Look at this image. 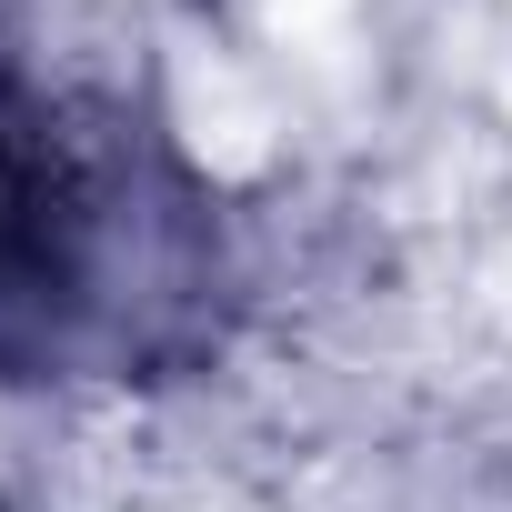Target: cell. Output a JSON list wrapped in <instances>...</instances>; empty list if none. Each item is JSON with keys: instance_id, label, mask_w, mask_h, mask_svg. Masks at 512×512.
<instances>
[{"instance_id": "6da1fadb", "label": "cell", "mask_w": 512, "mask_h": 512, "mask_svg": "<svg viewBox=\"0 0 512 512\" xmlns=\"http://www.w3.org/2000/svg\"><path fill=\"white\" fill-rule=\"evenodd\" d=\"M111 191L0 51V372H51L111 312Z\"/></svg>"}]
</instances>
